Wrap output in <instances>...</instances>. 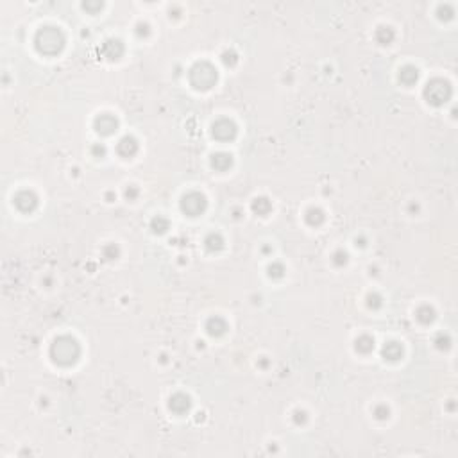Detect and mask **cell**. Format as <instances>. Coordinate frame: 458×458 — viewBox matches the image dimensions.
<instances>
[{
    "label": "cell",
    "mask_w": 458,
    "mask_h": 458,
    "mask_svg": "<svg viewBox=\"0 0 458 458\" xmlns=\"http://www.w3.org/2000/svg\"><path fill=\"white\" fill-rule=\"evenodd\" d=\"M381 356L389 362H396L403 356V347L398 344V342H386L381 349Z\"/></svg>",
    "instance_id": "15"
},
{
    "label": "cell",
    "mask_w": 458,
    "mask_h": 458,
    "mask_svg": "<svg viewBox=\"0 0 458 458\" xmlns=\"http://www.w3.org/2000/svg\"><path fill=\"white\" fill-rule=\"evenodd\" d=\"M134 32H136L138 38H147L149 32H151V27H149V23L140 22V23H136V29H134Z\"/></svg>",
    "instance_id": "30"
},
{
    "label": "cell",
    "mask_w": 458,
    "mask_h": 458,
    "mask_svg": "<svg viewBox=\"0 0 458 458\" xmlns=\"http://www.w3.org/2000/svg\"><path fill=\"white\" fill-rule=\"evenodd\" d=\"M220 59H222L224 66H235L236 63H238V54L235 52V50H224L222 56H220Z\"/></svg>",
    "instance_id": "23"
},
{
    "label": "cell",
    "mask_w": 458,
    "mask_h": 458,
    "mask_svg": "<svg viewBox=\"0 0 458 458\" xmlns=\"http://www.w3.org/2000/svg\"><path fill=\"white\" fill-rule=\"evenodd\" d=\"M102 52L108 59H118L124 54V45L118 40H108L102 45Z\"/></svg>",
    "instance_id": "14"
},
{
    "label": "cell",
    "mask_w": 458,
    "mask_h": 458,
    "mask_svg": "<svg viewBox=\"0 0 458 458\" xmlns=\"http://www.w3.org/2000/svg\"><path fill=\"white\" fill-rule=\"evenodd\" d=\"M204 247H206V251H209V253H217V251H220L224 247L222 236H220L219 233H209V235L204 238Z\"/></svg>",
    "instance_id": "20"
},
{
    "label": "cell",
    "mask_w": 458,
    "mask_h": 458,
    "mask_svg": "<svg viewBox=\"0 0 458 458\" xmlns=\"http://www.w3.org/2000/svg\"><path fill=\"white\" fill-rule=\"evenodd\" d=\"M106 197H108V202H111V201H113V197H115V195H113V193H108Z\"/></svg>",
    "instance_id": "35"
},
{
    "label": "cell",
    "mask_w": 458,
    "mask_h": 458,
    "mask_svg": "<svg viewBox=\"0 0 458 458\" xmlns=\"http://www.w3.org/2000/svg\"><path fill=\"white\" fill-rule=\"evenodd\" d=\"M433 344H435L437 349H447L451 345V340H449V337H447V335L439 333L435 337V340H433Z\"/></svg>",
    "instance_id": "26"
},
{
    "label": "cell",
    "mask_w": 458,
    "mask_h": 458,
    "mask_svg": "<svg viewBox=\"0 0 458 458\" xmlns=\"http://www.w3.org/2000/svg\"><path fill=\"white\" fill-rule=\"evenodd\" d=\"M236 125L229 118H219L212 125V136L219 142H231L236 138Z\"/></svg>",
    "instance_id": "6"
},
{
    "label": "cell",
    "mask_w": 458,
    "mask_h": 458,
    "mask_svg": "<svg viewBox=\"0 0 458 458\" xmlns=\"http://www.w3.org/2000/svg\"><path fill=\"white\" fill-rule=\"evenodd\" d=\"M190 406H192V401H190L188 396L183 394V392H178V394H174L170 399H168V410H170L172 413H175V415L186 413L190 410Z\"/></svg>",
    "instance_id": "9"
},
{
    "label": "cell",
    "mask_w": 458,
    "mask_h": 458,
    "mask_svg": "<svg viewBox=\"0 0 458 458\" xmlns=\"http://www.w3.org/2000/svg\"><path fill=\"white\" fill-rule=\"evenodd\" d=\"M117 152L118 156H122V158H133L134 154L138 152V142L134 136H129V134H125V136H122L120 140H118L117 144Z\"/></svg>",
    "instance_id": "10"
},
{
    "label": "cell",
    "mask_w": 458,
    "mask_h": 458,
    "mask_svg": "<svg viewBox=\"0 0 458 458\" xmlns=\"http://www.w3.org/2000/svg\"><path fill=\"white\" fill-rule=\"evenodd\" d=\"M181 212L186 213L188 217H197L201 213H204L206 206H208V201L202 193L199 192H188L186 195H183L181 199Z\"/></svg>",
    "instance_id": "5"
},
{
    "label": "cell",
    "mask_w": 458,
    "mask_h": 458,
    "mask_svg": "<svg viewBox=\"0 0 458 458\" xmlns=\"http://www.w3.org/2000/svg\"><path fill=\"white\" fill-rule=\"evenodd\" d=\"M324 219H326V215L321 208H308L306 213H304V220H306V224L311 227L321 226V224L324 222Z\"/></svg>",
    "instance_id": "18"
},
{
    "label": "cell",
    "mask_w": 458,
    "mask_h": 458,
    "mask_svg": "<svg viewBox=\"0 0 458 458\" xmlns=\"http://www.w3.org/2000/svg\"><path fill=\"white\" fill-rule=\"evenodd\" d=\"M374 38L379 45H390V43L394 42L396 34H394V29L389 25H379L374 32Z\"/></svg>",
    "instance_id": "17"
},
{
    "label": "cell",
    "mask_w": 458,
    "mask_h": 458,
    "mask_svg": "<svg viewBox=\"0 0 458 458\" xmlns=\"http://www.w3.org/2000/svg\"><path fill=\"white\" fill-rule=\"evenodd\" d=\"M209 163H212V167L215 168V170L219 172H226L227 168L233 165V156L229 154V152H215V154H212V159H209Z\"/></svg>",
    "instance_id": "12"
},
{
    "label": "cell",
    "mask_w": 458,
    "mask_h": 458,
    "mask_svg": "<svg viewBox=\"0 0 458 458\" xmlns=\"http://www.w3.org/2000/svg\"><path fill=\"white\" fill-rule=\"evenodd\" d=\"M93 127L95 131L102 136H111L118 129V120L110 113H102L93 120Z\"/></svg>",
    "instance_id": "8"
},
{
    "label": "cell",
    "mask_w": 458,
    "mask_h": 458,
    "mask_svg": "<svg viewBox=\"0 0 458 458\" xmlns=\"http://www.w3.org/2000/svg\"><path fill=\"white\" fill-rule=\"evenodd\" d=\"M13 204L20 212L30 213L38 208V195L34 192H30V190H20V192H16L15 197H13Z\"/></svg>",
    "instance_id": "7"
},
{
    "label": "cell",
    "mask_w": 458,
    "mask_h": 458,
    "mask_svg": "<svg viewBox=\"0 0 458 458\" xmlns=\"http://www.w3.org/2000/svg\"><path fill=\"white\" fill-rule=\"evenodd\" d=\"M355 349L362 355H367L374 349V338L369 337V335H360L355 340Z\"/></svg>",
    "instance_id": "19"
},
{
    "label": "cell",
    "mask_w": 458,
    "mask_h": 458,
    "mask_svg": "<svg viewBox=\"0 0 458 458\" xmlns=\"http://www.w3.org/2000/svg\"><path fill=\"white\" fill-rule=\"evenodd\" d=\"M285 274V267L281 265V263H272V265L269 267V276L274 277V279H279V277H283Z\"/></svg>",
    "instance_id": "27"
},
{
    "label": "cell",
    "mask_w": 458,
    "mask_h": 458,
    "mask_svg": "<svg viewBox=\"0 0 458 458\" xmlns=\"http://www.w3.org/2000/svg\"><path fill=\"white\" fill-rule=\"evenodd\" d=\"M424 99L432 106H442L451 99V86L444 79H432L424 86Z\"/></svg>",
    "instance_id": "4"
},
{
    "label": "cell",
    "mask_w": 458,
    "mask_h": 458,
    "mask_svg": "<svg viewBox=\"0 0 458 458\" xmlns=\"http://www.w3.org/2000/svg\"><path fill=\"white\" fill-rule=\"evenodd\" d=\"M217 70L208 61H197L192 68L188 70V79L195 90H209L217 83Z\"/></svg>",
    "instance_id": "3"
},
{
    "label": "cell",
    "mask_w": 458,
    "mask_h": 458,
    "mask_svg": "<svg viewBox=\"0 0 458 458\" xmlns=\"http://www.w3.org/2000/svg\"><path fill=\"white\" fill-rule=\"evenodd\" d=\"M383 304V299L379 294H376V292H372V294H369L367 296V306L372 308V310H378V308H381Z\"/></svg>",
    "instance_id": "24"
},
{
    "label": "cell",
    "mask_w": 458,
    "mask_h": 458,
    "mask_svg": "<svg viewBox=\"0 0 458 458\" xmlns=\"http://www.w3.org/2000/svg\"><path fill=\"white\" fill-rule=\"evenodd\" d=\"M389 415H390V410H389V406L386 405H376L374 406V417L378 420L389 419Z\"/></svg>",
    "instance_id": "25"
},
{
    "label": "cell",
    "mask_w": 458,
    "mask_h": 458,
    "mask_svg": "<svg viewBox=\"0 0 458 458\" xmlns=\"http://www.w3.org/2000/svg\"><path fill=\"white\" fill-rule=\"evenodd\" d=\"M251 209L253 213H256L258 217H265L272 212V202L267 197H256L253 202H251Z\"/></svg>",
    "instance_id": "16"
},
{
    "label": "cell",
    "mask_w": 458,
    "mask_h": 458,
    "mask_svg": "<svg viewBox=\"0 0 458 458\" xmlns=\"http://www.w3.org/2000/svg\"><path fill=\"white\" fill-rule=\"evenodd\" d=\"M102 253H104V258H106V260H115L120 251H118V247L115 245V243H108V245L102 249Z\"/></svg>",
    "instance_id": "28"
},
{
    "label": "cell",
    "mask_w": 458,
    "mask_h": 458,
    "mask_svg": "<svg viewBox=\"0 0 458 458\" xmlns=\"http://www.w3.org/2000/svg\"><path fill=\"white\" fill-rule=\"evenodd\" d=\"M168 227H170V224H168V220L165 219V217H161V215H158V217H154V219L151 220V229L154 233H158V235H161V233H165L168 229Z\"/></svg>",
    "instance_id": "22"
},
{
    "label": "cell",
    "mask_w": 458,
    "mask_h": 458,
    "mask_svg": "<svg viewBox=\"0 0 458 458\" xmlns=\"http://www.w3.org/2000/svg\"><path fill=\"white\" fill-rule=\"evenodd\" d=\"M91 154H93L95 158H102V156L106 154V147H104L102 144H95L93 147H91Z\"/></svg>",
    "instance_id": "33"
},
{
    "label": "cell",
    "mask_w": 458,
    "mask_h": 458,
    "mask_svg": "<svg viewBox=\"0 0 458 458\" xmlns=\"http://www.w3.org/2000/svg\"><path fill=\"white\" fill-rule=\"evenodd\" d=\"M34 47L40 54L54 56V54H59L64 47V36L57 27H43L36 32Z\"/></svg>",
    "instance_id": "2"
},
{
    "label": "cell",
    "mask_w": 458,
    "mask_h": 458,
    "mask_svg": "<svg viewBox=\"0 0 458 458\" xmlns=\"http://www.w3.org/2000/svg\"><path fill=\"white\" fill-rule=\"evenodd\" d=\"M227 331V322L224 321L222 317H212L208 319V322H206V333L209 335V337H222L224 333Z\"/></svg>",
    "instance_id": "11"
},
{
    "label": "cell",
    "mask_w": 458,
    "mask_h": 458,
    "mask_svg": "<svg viewBox=\"0 0 458 458\" xmlns=\"http://www.w3.org/2000/svg\"><path fill=\"white\" fill-rule=\"evenodd\" d=\"M50 358L54 364L61 365V367H68V365L76 364L77 358L81 355V347L77 340L70 335H61L50 345Z\"/></svg>",
    "instance_id": "1"
},
{
    "label": "cell",
    "mask_w": 458,
    "mask_h": 458,
    "mask_svg": "<svg viewBox=\"0 0 458 458\" xmlns=\"http://www.w3.org/2000/svg\"><path fill=\"white\" fill-rule=\"evenodd\" d=\"M415 317L420 324H430V322H433V319H435V310H433L432 306H428V304H424V306L417 308Z\"/></svg>",
    "instance_id": "21"
},
{
    "label": "cell",
    "mask_w": 458,
    "mask_h": 458,
    "mask_svg": "<svg viewBox=\"0 0 458 458\" xmlns=\"http://www.w3.org/2000/svg\"><path fill=\"white\" fill-rule=\"evenodd\" d=\"M398 79H399V83L405 84V86H412V84H415L417 81H419V70H417L415 66H412V64H406V66H403V68L399 70Z\"/></svg>",
    "instance_id": "13"
},
{
    "label": "cell",
    "mask_w": 458,
    "mask_h": 458,
    "mask_svg": "<svg viewBox=\"0 0 458 458\" xmlns=\"http://www.w3.org/2000/svg\"><path fill=\"white\" fill-rule=\"evenodd\" d=\"M292 419H294V422L297 424V426H299V424H304L308 420V415H306V412H304V410H296V412H294V417H292Z\"/></svg>",
    "instance_id": "31"
},
{
    "label": "cell",
    "mask_w": 458,
    "mask_h": 458,
    "mask_svg": "<svg viewBox=\"0 0 458 458\" xmlns=\"http://www.w3.org/2000/svg\"><path fill=\"white\" fill-rule=\"evenodd\" d=\"M331 261H333V265L337 267H342L347 263V253L345 251H337V253L333 254V258H331Z\"/></svg>",
    "instance_id": "29"
},
{
    "label": "cell",
    "mask_w": 458,
    "mask_h": 458,
    "mask_svg": "<svg viewBox=\"0 0 458 458\" xmlns=\"http://www.w3.org/2000/svg\"><path fill=\"white\" fill-rule=\"evenodd\" d=\"M138 188L134 185H131V186H127V188H125V192H124V195H125V199H127V201H134V199L138 197Z\"/></svg>",
    "instance_id": "32"
},
{
    "label": "cell",
    "mask_w": 458,
    "mask_h": 458,
    "mask_svg": "<svg viewBox=\"0 0 458 458\" xmlns=\"http://www.w3.org/2000/svg\"><path fill=\"white\" fill-rule=\"evenodd\" d=\"M84 9H91V11H97V9H102V2H97V4H83Z\"/></svg>",
    "instance_id": "34"
}]
</instances>
